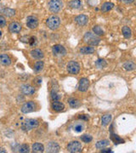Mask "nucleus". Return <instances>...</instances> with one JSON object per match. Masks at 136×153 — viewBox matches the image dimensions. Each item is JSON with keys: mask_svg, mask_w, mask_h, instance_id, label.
Listing matches in <instances>:
<instances>
[{"mask_svg": "<svg viewBox=\"0 0 136 153\" xmlns=\"http://www.w3.org/2000/svg\"><path fill=\"white\" fill-rule=\"evenodd\" d=\"M52 108L56 112H61L65 109V105L62 102H61L59 100H55L52 104Z\"/></svg>", "mask_w": 136, "mask_h": 153, "instance_id": "18", "label": "nucleus"}, {"mask_svg": "<svg viewBox=\"0 0 136 153\" xmlns=\"http://www.w3.org/2000/svg\"><path fill=\"white\" fill-rule=\"evenodd\" d=\"M109 145V140L107 139H103V140H100L96 143V148L97 149H103L105 147H106Z\"/></svg>", "mask_w": 136, "mask_h": 153, "instance_id": "28", "label": "nucleus"}, {"mask_svg": "<svg viewBox=\"0 0 136 153\" xmlns=\"http://www.w3.org/2000/svg\"><path fill=\"white\" fill-rule=\"evenodd\" d=\"M6 26V20L4 16H0V27H4Z\"/></svg>", "mask_w": 136, "mask_h": 153, "instance_id": "36", "label": "nucleus"}, {"mask_svg": "<svg viewBox=\"0 0 136 153\" xmlns=\"http://www.w3.org/2000/svg\"><path fill=\"white\" fill-rule=\"evenodd\" d=\"M47 152L50 153H56L60 152V145L57 142H49L47 145Z\"/></svg>", "mask_w": 136, "mask_h": 153, "instance_id": "13", "label": "nucleus"}, {"mask_svg": "<svg viewBox=\"0 0 136 153\" xmlns=\"http://www.w3.org/2000/svg\"><path fill=\"white\" fill-rule=\"evenodd\" d=\"M79 118H80V119H84V120L88 121V119H89V117L87 116V115H83L82 117H79Z\"/></svg>", "mask_w": 136, "mask_h": 153, "instance_id": "38", "label": "nucleus"}, {"mask_svg": "<svg viewBox=\"0 0 136 153\" xmlns=\"http://www.w3.org/2000/svg\"><path fill=\"white\" fill-rule=\"evenodd\" d=\"M46 24H47L48 27L50 30L55 31V30H57L60 27L61 19H60L59 16H49L47 19V21H46Z\"/></svg>", "mask_w": 136, "mask_h": 153, "instance_id": "2", "label": "nucleus"}, {"mask_svg": "<svg viewBox=\"0 0 136 153\" xmlns=\"http://www.w3.org/2000/svg\"><path fill=\"white\" fill-rule=\"evenodd\" d=\"M3 14L6 17H12L16 15V10L11 8H4Z\"/></svg>", "mask_w": 136, "mask_h": 153, "instance_id": "26", "label": "nucleus"}, {"mask_svg": "<svg viewBox=\"0 0 136 153\" xmlns=\"http://www.w3.org/2000/svg\"><path fill=\"white\" fill-rule=\"evenodd\" d=\"M114 8V4L113 3H111V2H105L102 4L101 6V11L102 12H108L110 10H112V9Z\"/></svg>", "mask_w": 136, "mask_h": 153, "instance_id": "20", "label": "nucleus"}, {"mask_svg": "<svg viewBox=\"0 0 136 153\" xmlns=\"http://www.w3.org/2000/svg\"><path fill=\"white\" fill-rule=\"evenodd\" d=\"M62 6L63 4L61 0H49L48 2V9L54 14L60 12L62 9Z\"/></svg>", "mask_w": 136, "mask_h": 153, "instance_id": "4", "label": "nucleus"}, {"mask_svg": "<svg viewBox=\"0 0 136 153\" xmlns=\"http://www.w3.org/2000/svg\"><path fill=\"white\" fill-rule=\"evenodd\" d=\"M0 152L1 153H5L6 152V151L4 149V148H2V147H0Z\"/></svg>", "mask_w": 136, "mask_h": 153, "instance_id": "42", "label": "nucleus"}, {"mask_svg": "<svg viewBox=\"0 0 136 153\" xmlns=\"http://www.w3.org/2000/svg\"><path fill=\"white\" fill-rule=\"evenodd\" d=\"M4 6L2 4H0V14H2L4 12Z\"/></svg>", "mask_w": 136, "mask_h": 153, "instance_id": "41", "label": "nucleus"}, {"mask_svg": "<svg viewBox=\"0 0 136 153\" xmlns=\"http://www.w3.org/2000/svg\"><path fill=\"white\" fill-rule=\"evenodd\" d=\"M52 52H53L55 56H64L66 54V48L61 44H56L55 46H53Z\"/></svg>", "mask_w": 136, "mask_h": 153, "instance_id": "7", "label": "nucleus"}, {"mask_svg": "<svg viewBox=\"0 0 136 153\" xmlns=\"http://www.w3.org/2000/svg\"><path fill=\"white\" fill-rule=\"evenodd\" d=\"M95 65L98 68L102 69V68H105L107 65V63H106V61L104 59H99L95 62Z\"/></svg>", "mask_w": 136, "mask_h": 153, "instance_id": "32", "label": "nucleus"}, {"mask_svg": "<svg viewBox=\"0 0 136 153\" xmlns=\"http://www.w3.org/2000/svg\"><path fill=\"white\" fill-rule=\"evenodd\" d=\"M75 21L78 26H83L88 23V17L85 15H79L75 18Z\"/></svg>", "mask_w": 136, "mask_h": 153, "instance_id": "14", "label": "nucleus"}, {"mask_svg": "<svg viewBox=\"0 0 136 153\" xmlns=\"http://www.w3.org/2000/svg\"><path fill=\"white\" fill-rule=\"evenodd\" d=\"M39 125V122L37 119H33V118H28L26 119L22 124H21V129L24 131H30L33 129H36L38 126Z\"/></svg>", "mask_w": 136, "mask_h": 153, "instance_id": "3", "label": "nucleus"}, {"mask_svg": "<svg viewBox=\"0 0 136 153\" xmlns=\"http://www.w3.org/2000/svg\"><path fill=\"white\" fill-rule=\"evenodd\" d=\"M32 152H44V146L41 143H34L32 145Z\"/></svg>", "mask_w": 136, "mask_h": 153, "instance_id": "21", "label": "nucleus"}, {"mask_svg": "<svg viewBox=\"0 0 136 153\" xmlns=\"http://www.w3.org/2000/svg\"><path fill=\"white\" fill-rule=\"evenodd\" d=\"M36 41H37V39H36V38H35V37H31V38L28 39L27 42H28V43H30V44H31L32 46H34V45L37 43V42H36Z\"/></svg>", "mask_w": 136, "mask_h": 153, "instance_id": "37", "label": "nucleus"}, {"mask_svg": "<svg viewBox=\"0 0 136 153\" xmlns=\"http://www.w3.org/2000/svg\"><path fill=\"white\" fill-rule=\"evenodd\" d=\"M88 87H89V81L88 78H81L78 83V90L81 92H85L88 90Z\"/></svg>", "mask_w": 136, "mask_h": 153, "instance_id": "10", "label": "nucleus"}, {"mask_svg": "<svg viewBox=\"0 0 136 153\" xmlns=\"http://www.w3.org/2000/svg\"><path fill=\"white\" fill-rule=\"evenodd\" d=\"M122 32L124 38H130L132 36V31H131L130 27H128L127 26H125L122 28Z\"/></svg>", "mask_w": 136, "mask_h": 153, "instance_id": "25", "label": "nucleus"}, {"mask_svg": "<svg viewBox=\"0 0 136 153\" xmlns=\"http://www.w3.org/2000/svg\"><path fill=\"white\" fill-rule=\"evenodd\" d=\"M93 32L95 34L96 36L100 37V36H103L104 35V31L102 30V28L99 26H95L93 27Z\"/></svg>", "mask_w": 136, "mask_h": 153, "instance_id": "31", "label": "nucleus"}, {"mask_svg": "<svg viewBox=\"0 0 136 153\" xmlns=\"http://www.w3.org/2000/svg\"><path fill=\"white\" fill-rule=\"evenodd\" d=\"M1 36H2V32H0V38H1Z\"/></svg>", "mask_w": 136, "mask_h": 153, "instance_id": "43", "label": "nucleus"}, {"mask_svg": "<svg viewBox=\"0 0 136 153\" xmlns=\"http://www.w3.org/2000/svg\"><path fill=\"white\" fill-rule=\"evenodd\" d=\"M66 68H67L68 73H71V74H74V75L78 74V73L80 72V65L78 64L77 61H75V60L70 61L67 64Z\"/></svg>", "mask_w": 136, "mask_h": 153, "instance_id": "5", "label": "nucleus"}, {"mask_svg": "<svg viewBox=\"0 0 136 153\" xmlns=\"http://www.w3.org/2000/svg\"><path fill=\"white\" fill-rule=\"evenodd\" d=\"M21 30V25L19 22L14 21L9 25V31L11 33H19Z\"/></svg>", "mask_w": 136, "mask_h": 153, "instance_id": "12", "label": "nucleus"}, {"mask_svg": "<svg viewBox=\"0 0 136 153\" xmlns=\"http://www.w3.org/2000/svg\"><path fill=\"white\" fill-rule=\"evenodd\" d=\"M30 55H31V56L32 58L37 59V60H41V59H43V56H44L43 52L41 49H39V48H34V49H32V51H31V53H30Z\"/></svg>", "mask_w": 136, "mask_h": 153, "instance_id": "15", "label": "nucleus"}, {"mask_svg": "<svg viewBox=\"0 0 136 153\" xmlns=\"http://www.w3.org/2000/svg\"><path fill=\"white\" fill-rule=\"evenodd\" d=\"M21 91L26 95H31L35 93V89L29 84H24L21 87Z\"/></svg>", "mask_w": 136, "mask_h": 153, "instance_id": "11", "label": "nucleus"}, {"mask_svg": "<svg viewBox=\"0 0 136 153\" xmlns=\"http://www.w3.org/2000/svg\"><path fill=\"white\" fill-rule=\"evenodd\" d=\"M112 119V117L111 114H105V115H104L102 117V118H101V124L103 126H106V125H108L111 122Z\"/></svg>", "mask_w": 136, "mask_h": 153, "instance_id": "23", "label": "nucleus"}, {"mask_svg": "<svg viewBox=\"0 0 136 153\" xmlns=\"http://www.w3.org/2000/svg\"><path fill=\"white\" fill-rule=\"evenodd\" d=\"M68 152L72 153H78L82 152V145L78 141H72L67 145Z\"/></svg>", "mask_w": 136, "mask_h": 153, "instance_id": "6", "label": "nucleus"}, {"mask_svg": "<svg viewBox=\"0 0 136 153\" xmlns=\"http://www.w3.org/2000/svg\"><path fill=\"white\" fill-rule=\"evenodd\" d=\"M122 2L125 3V4H132V3H134L135 0H122Z\"/></svg>", "mask_w": 136, "mask_h": 153, "instance_id": "39", "label": "nucleus"}, {"mask_svg": "<svg viewBox=\"0 0 136 153\" xmlns=\"http://www.w3.org/2000/svg\"><path fill=\"white\" fill-rule=\"evenodd\" d=\"M123 68L126 71H133L135 69V64L133 61H126L123 64Z\"/></svg>", "mask_w": 136, "mask_h": 153, "instance_id": "27", "label": "nucleus"}, {"mask_svg": "<svg viewBox=\"0 0 136 153\" xmlns=\"http://www.w3.org/2000/svg\"><path fill=\"white\" fill-rule=\"evenodd\" d=\"M36 109V104L33 101H28L25 103L21 107V112L22 113H29L35 111Z\"/></svg>", "mask_w": 136, "mask_h": 153, "instance_id": "9", "label": "nucleus"}, {"mask_svg": "<svg viewBox=\"0 0 136 153\" xmlns=\"http://www.w3.org/2000/svg\"><path fill=\"white\" fill-rule=\"evenodd\" d=\"M94 52H95V48L90 46H85L80 48V53H82L83 55H90V54H93Z\"/></svg>", "mask_w": 136, "mask_h": 153, "instance_id": "22", "label": "nucleus"}, {"mask_svg": "<svg viewBox=\"0 0 136 153\" xmlns=\"http://www.w3.org/2000/svg\"><path fill=\"white\" fill-rule=\"evenodd\" d=\"M111 138H112V139L113 140V142H114L115 144H120V143H123V142H124L123 139H120L117 135H116V134H112V137Z\"/></svg>", "mask_w": 136, "mask_h": 153, "instance_id": "34", "label": "nucleus"}, {"mask_svg": "<svg viewBox=\"0 0 136 153\" xmlns=\"http://www.w3.org/2000/svg\"><path fill=\"white\" fill-rule=\"evenodd\" d=\"M69 6L74 9H79L82 8L83 4L80 0H72L69 2Z\"/></svg>", "mask_w": 136, "mask_h": 153, "instance_id": "19", "label": "nucleus"}, {"mask_svg": "<svg viewBox=\"0 0 136 153\" xmlns=\"http://www.w3.org/2000/svg\"><path fill=\"white\" fill-rule=\"evenodd\" d=\"M11 64V59L6 54H2L0 55V65H9Z\"/></svg>", "mask_w": 136, "mask_h": 153, "instance_id": "16", "label": "nucleus"}, {"mask_svg": "<svg viewBox=\"0 0 136 153\" xmlns=\"http://www.w3.org/2000/svg\"><path fill=\"white\" fill-rule=\"evenodd\" d=\"M18 152L21 153H26V152H29V147H28V145H21L19 146V148H18Z\"/></svg>", "mask_w": 136, "mask_h": 153, "instance_id": "33", "label": "nucleus"}, {"mask_svg": "<svg viewBox=\"0 0 136 153\" xmlns=\"http://www.w3.org/2000/svg\"><path fill=\"white\" fill-rule=\"evenodd\" d=\"M83 41L86 43H88V45L96 46L100 43V38L98 36H96L95 33L91 32H87L83 36Z\"/></svg>", "mask_w": 136, "mask_h": 153, "instance_id": "1", "label": "nucleus"}, {"mask_svg": "<svg viewBox=\"0 0 136 153\" xmlns=\"http://www.w3.org/2000/svg\"><path fill=\"white\" fill-rule=\"evenodd\" d=\"M43 67H44V64H43V61H41V60H39V61H37L36 63H35V65H34V71L36 72V73H39V72H41L43 69Z\"/></svg>", "mask_w": 136, "mask_h": 153, "instance_id": "29", "label": "nucleus"}, {"mask_svg": "<svg viewBox=\"0 0 136 153\" xmlns=\"http://www.w3.org/2000/svg\"><path fill=\"white\" fill-rule=\"evenodd\" d=\"M81 139H82V141H83L84 143H89V142L92 141L93 138H92L91 135H89V134H83V135L81 136Z\"/></svg>", "mask_w": 136, "mask_h": 153, "instance_id": "35", "label": "nucleus"}, {"mask_svg": "<svg viewBox=\"0 0 136 153\" xmlns=\"http://www.w3.org/2000/svg\"><path fill=\"white\" fill-rule=\"evenodd\" d=\"M26 26L30 29H36L38 26V20L36 16H30L26 18Z\"/></svg>", "mask_w": 136, "mask_h": 153, "instance_id": "8", "label": "nucleus"}, {"mask_svg": "<svg viewBox=\"0 0 136 153\" xmlns=\"http://www.w3.org/2000/svg\"><path fill=\"white\" fill-rule=\"evenodd\" d=\"M83 129H84V125L81 122H76L73 125V130L76 133H81Z\"/></svg>", "mask_w": 136, "mask_h": 153, "instance_id": "30", "label": "nucleus"}, {"mask_svg": "<svg viewBox=\"0 0 136 153\" xmlns=\"http://www.w3.org/2000/svg\"><path fill=\"white\" fill-rule=\"evenodd\" d=\"M51 99L55 101V100H60L61 99V95L60 93H58V86H56L55 89L54 87L51 89V94H50Z\"/></svg>", "mask_w": 136, "mask_h": 153, "instance_id": "17", "label": "nucleus"}, {"mask_svg": "<svg viewBox=\"0 0 136 153\" xmlns=\"http://www.w3.org/2000/svg\"><path fill=\"white\" fill-rule=\"evenodd\" d=\"M101 152H105V153H112V151L111 149H105V150H102Z\"/></svg>", "mask_w": 136, "mask_h": 153, "instance_id": "40", "label": "nucleus"}, {"mask_svg": "<svg viewBox=\"0 0 136 153\" xmlns=\"http://www.w3.org/2000/svg\"><path fill=\"white\" fill-rule=\"evenodd\" d=\"M68 102H69V105H70V106H71L72 108H78V107H80L81 102L80 100H78V99L72 98V99L69 100Z\"/></svg>", "mask_w": 136, "mask_h": 153, "instance_id": "24", "label": "nucleus"}]
</instances>
